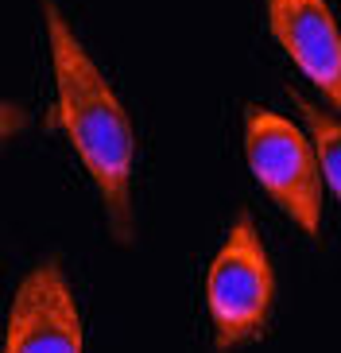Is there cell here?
Masks as SVG:
<instances>
[{"label": "cell", "instance_id": "5b68a950", "mask_svg": "<svg viewBox=\"0 0 341 353\" xmlns=\"http://www.w3.org/2000/svg\"><path fill=\"white\" fill-rule=\"evenodd\" d=\"M268 28L302 78L341 113V28L326 0H264Z\"/></svg>", "mask_w": 341, "mask_h": 353}, {"label": "cell", "instance_id": "3957f363", "mask_svg": "<svg viewBox=\"0 0 341 353\" xmlns=\"http://www.w3.org/2000/svg\"><path fill=\"white\" fill-rule=\"evenodd\" d=\"M245 156L256 183L271 194L302 233L318 237L322 229V167L314 140L302 136L287 117L271 109H248L245 113Z\"/></svg>", "mask_w": 341, "mask_h": 353}, {"label": "cell", "instance_id": "6da1fadb", "mask_svg": "<svg viewBox=\"0 0 341 353\" xmlns=\"http://www.w3.org/2000/svg\"><path fill=\"white\" fill-rule=\"evenodd\" d=\"M43 23H47V47H51L54 70V109L47 117L51 128H62L70 148L78 152L82 167L101 190L109 233L121 245L132 241V171H136V132L124 113L121 97L97 70L78 35L70 32L66 16L54 0H39Z\"/></svg>", "mask_w": 341, "mask_h": 353}, {"label": "cell", "instance_id": "8992f818", "mask_svg": "<svg viewBox=\"0 0 341 353\" xmlns=\"http://www.w3.org/2000/svg\"><path fill=\"white\" fill-rule=\"evenodd\" d=\"M291 101H295V109H299L302 121H307V136L314 140L322 179H326V187L333 190V198L341 202V121L330 113H322L318 105H310L307 97L295 94V90H291Z\"/></svg>", "mask_w": 341, "mask_h": 353}, {"label": "cell", "instance_id": "7a4b0ae2", "mask_svg": "<svg viewBox=\"0 0 341 353\" xmlns=\"http://www.w3.org/2000/svg\"><path fill=\"white\" fill-rule=\"evenodd\" d=\"M271 303H276V272L264 252L256 225L240 214L229 225L225 245L217 249L206 272V307L214 322V345L221 353L252 345L268 334Z\"/></svg>", "mask_w": 341, "mask_h": 353}, {"label": "cell", "instance_id": "52a82bcc", "mask_svg": "<svg viewBox=\"0 0 341 353\" xmlns=\"http://www.w3.org/2000/svg\"><path fill=\"white\" fill-rule=\"evenodd\" d=\"M28 109L23 105H16V101H0V148L8 144V140H16V136L28 128Z\"/></svg>", "mask_w": 341, "mask_h": 353}, {"label": "cell", "instance_id": "277c9868", "mask_svg": "<svg viewBox=\"0 0 341 353\" xmlns=\"http://www.w3.org/2000/svg\"><path fill=\"white\" fill-rule=\"evenodd\" d=\"M0 353H85L82 314L54 256L20 280L8 307Z\"/></svg>", "mask_w": 341, "mask_h": 353}]
</instances>
